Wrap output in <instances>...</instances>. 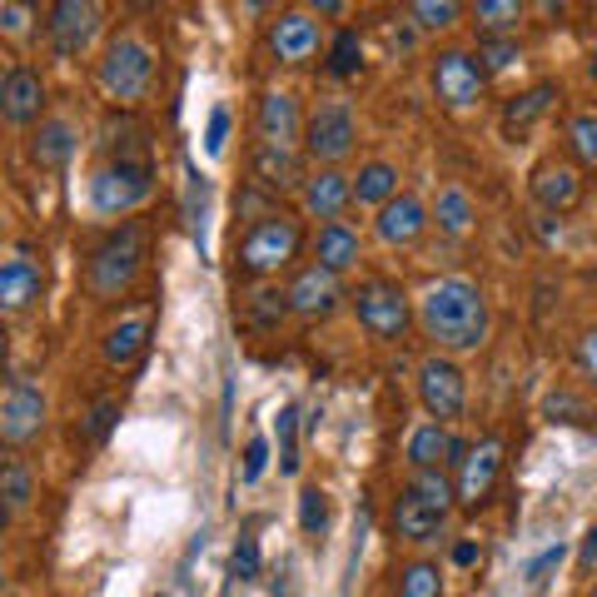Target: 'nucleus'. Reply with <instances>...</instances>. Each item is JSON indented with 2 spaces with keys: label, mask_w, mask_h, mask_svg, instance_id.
<instances>
[{
  "label": "nucleus",
  "mask_w": 597,
  "mask_h": 597,
  "mask_svg": "<svg viewBox=\"0 0 597 597\" xmlns=\"http://www.w3.org/2000/svg\"><path fill=\"white\" fill-rule=\"evenodd\" d=\"M419 324L439 349L468 354L488 339V298L473 280H439L419 298Z\"/></svg>",
  "instance_id": "nucleus-1"
},
{
  "label": "nucleus",
  "mask_w": 597,
  "mask_h": 597,
  "mask_svg": "<svg viewBox=\"0 0 597 597\" xmlns=\"http://www.w3.org/2000/svg\"><path fill=\"white\" fill-rule=\"evenodd\" d=\"M145 249H149V234H145V224H135V219L105 234V239L95 244L90 264H85V284H90V294L95 298H120L135 280H140Z\"/></svg>",
  "instance_id": "nucleus-2"
},
{
  "label": "nucleus",
  "mask_w": 597,
  "mask_h": 597,
  "mask_svg": "<svg viewBox=\"0 0 597 597\" xmlns=\"http://www.w3.org/2000/svg\"><path fill=\"white\" fill-rule=\"evenodd\" d=\"M298 249H304V229H298V219L280 215V209H270L264 219L249 224V234L239 239V274H249V280H270V274L290 270L298 260Z\"/></svg>",
  "instance_id": "nucleus-3"
},
{
  "label": "nucleus",
  "mask_w": 597,
  "mask_h": 597,
  "mask_svg": "<svg viewBox=\"0 0 597 597\" xmlns=\"http://www.w3.org/2000/svg\"><path fill=\"white\" fill-rule=\"evenodd\" d=\"M155 85V50L140 36H115L100 60V90L120 105H135Z\"/></svg>",
  "instance_id": "nucleus-4"
},
{
  "label": "nucleus",
  "mask_w": 597,
  "mask_h": 597,
  "mask_svg": "<svg viewBox=\"0 0 597 597\" xmlns=\"http://www.w3.org/2000/svg\"><path fill=\"white\" fill-rule=\"evenodd\" d=\"M155 195V169H149V159H110L105 169H95L90 179V205L100 209V215H130V209H140L145 199Z\"/></svg>",
  "instance_id": "nucleus-5"
},
{
  "label": "nucleus",
  "mask_w": 597,
  "mask_h": 597,
  "mask_svg": "<svg viewBox=\"0 0 597 597\" xmlns=\"http://www.w3.org/2000/svg\"><path fill=\"white\" fill-rule=\"evenodd\" d=\"M354 140H359V125H354V110L344 100H319L314 115L304 125V149L319 159L324 169H334L339 159L354 155Z\"/></svg>",
  "instance_id": "nucleus-6"
},
{
  "label": "nucleus",
  "mask_w": 597,
  "mask_h": 597,
  "mask_svg": "<svg viewBox=\"0 0 597 597\" xmlns=\"http://www.w3.org/2000/svg\"><path fill=\"white\" fill-rule=\"evenodd\" d=\"M349 298H354L359 324H364L373 339L393 344V339L409 334V298H403L399 284H389V280H369V284H359V290L349 294Z\"/></svg>",
  "instance_id": "nucleus-7"
},
{
  "label": "nucleus",
  "mask_w": 597,
  "mask_h": 597,
  "mask_svg": "<svg viewBox=\"0 0 597 597\" xmlns=\"http://www.w3.org/2000/svg\"><path fill=\"white\" fill-rule=\"evenodd\" d=\"M419 399H423V409H429L433 423H453L458 413H463V403H468L463 369H458L453 359H443V354L423 359L419 364Z\"/></svg>",
  "instance_id": "nucleus-8"
},
{
  "label": "nucleus",
  "mask_w": 597,
  "mask_h": 597,
  "mask_svg": "<svg viewBox=\"0 0 597 597\" xmlns=\"http://www.w3.org/2000/svg\"><path fill=\"white\" fill-rule=\"evenodd\" d=\"M100 26H105V10L95 0H60V6H50V20H46L50 46H56L60 60L85 56L90 40L100 36Z\"/></svg>",
  "instance_id": "nucleus-9"
},
{
  "label": "nucleus",
  "mask_w": 597,
  "mask_h": 597,
  "mask_svg": "<svg viewBox=\"0 0 597 597\" xmlns=\"http://www.w3.org/2000/svg\"><path fill=\"white\" fill-rule=\"evenodd\" d=\"M40 429H46V393L30 379H10L0 399V439L10 448H26L30 439H40Z\"/></svg>",
  "instance_id": "nucleus-10"
},
{
  "label": "nucleus",
  "mask_w": 597,
  "mask_h": 597,
  "mask_svg": "<svg viewBox=\"0 0 597 597\" xmlns=\"http://www.w3.org/2000/svg\"><path fill=\"white\" fill-rule=\"evenodd\" d=\"M483 66L468 50H439L433 56V95L448 105V110H468V105L483 95Z\"/></svg>",
  "instance_id": "nucleus-11"
},
{
  "label": "nucleus",
  "mask_w": 597,
  "mask_h": 597,
  "mask_svg": "<svg viewBox=\"0 0 597 597\" xmlns=\"http://www.w3.org/2000/svg\"><path fill=\"white\" fill-rule=\"evenodd\" d=\"M498 473H503V443H498V439L473 443L463 453V463H458V483H453L458 488V503H463V508L488 503V498H493Z\"/></svg>",
  "instance_id": "nucleus-12"
},
{
  "label": "nucleus",
  "mask_w": 597,
  "mask_h": 597,
  "mask_svg": "<svg viewBox=\"0 0 597 597\" xmlns=\"http://www.w3.org/2000/svg\"><path fill=\"white\" fill-rule=\"evenodd\" d=\"M344 304V284L339 274H329L324 264H304L290 284V309L298 319H329L334 309Z\"/></svg>",
  "instance_id": "nucleus-13"
},
{
  "label": "nucleus",
  "mask_w": 597,
  "mask_h": 597,
  "mask_svg": "<svg viewBox=\"0 0 597 597\" xmlns=\"http://www.w3.org/2000/svg\"><path fill=\"white\" fill-rule=\"evenodd\" d=\"M532 199L542 205V215H568L583 205V175L562 159H542L532 169Z\"/></svg>",
  "instance_id": "nucleus-14"
},
{
  "label": "nucleus",
  "mask_w": 597,
  "mask_h": 597,
  "mask_svg": "<svg viewBox=\"0 0 597 597\" xmlns=\"http://www.w3.org/2000/svg\"><path fill=\"white\" fill-rule=\"evenodd\" d=\"M254 125H260V140L264 145H280L294 149V140H304V115H298V100L290 90H270L260 95V110H254Z\"/></svg>",
  "instance_id": "nucleus-15"
},
{
  "label": "nucleus",
  "mask_w": 597,
  "mask_h": 597,
  "mask_svg": "<svg viewBox=\"0 0 597 597\" xmlns=\"http://www.w3.org/2000/svg\"><path fill=\"white\" fill-rule=\"evenodd\" d=\"M298 199H304V215L339 224V215L354 205V175H344V169H319V175L304 179Z\"/></svg>",
  "instance_id": "nucleus-16"
},
{
  "label": "nucleus",
  "mask_w": 597,
  "mask_h": 597,
  "mask_svg": "<svg viewBox=\"0 0 597 597\" xmlns=\"http://www.w3.org/2000/svg\"><path fill=\"white\" fill-rule=\"evenodd\" d=\"M0 110H6L10 125H36L40 110H46V80L30 66H16L0 85Z\"/></svg>",
  "instance_id": "nucleus-17"
},
{
  "label": "nucleus",
  "mask_w": 597,
  "mask_h": 597,
  "mask_svg": "<svg viewBox=\"0 0 597 597\" xmlns=\"http://www.w3.org/2000/svg\"><path fill=\"white\" fill-rule=\"evenodd\" d=\"M409 463H413V473H423V468H443V463H463V453L468 448L448 433V423H419V429L409 433Z\"/></svg>",
  "instance_id": "nucleus-18"
},
{
  "label": "nucleus",
  "mask_w": 597,
  "mask_h": 597,
  "mask_svg": "<svg viewBox=\"0 0 597 597\" xmlns=\"http://www.w3.org/2000/svg\"><path fill=\"white\" fill-rule=\"evenodd\" d=\"M270 46H274V56L280 60L304 66V60L319 50V20L309 16V10H284V16L274 20V30H270Z\"/></svg>",
  "instance_id": "nucleus-19"
},
{
  "label": "nucleus",
  "mask_w": 597,
  "mask_h": 597,
  "mask_svg": "<svg viewBox=\"0 0 597 597\" xmlns=\"http://www.w3.org/2000/svg\"><path fill=\"white\" fill-rule=\"evenodd\" d=\"M423 229H429V209H423L413 195L389 199V205L379 209V219H373V234H379L389 249H399V244H413Z\"/></svg>",
  "instance_id": "nucleus-20"
},
{
  "label": "nucleus",
  "mask_w": 597,
  "mask_h": 597,
  "mask_svg": "<svg viewBox=\"0 0 597 597\" xmlns=\"http://www.w3.org/2000/svg\"><path fill=\"white\" fill-rule=\"evenodd\" d=\"M364 260V239H359L354 224H319V239H314V264H324L329 274H344Z\"/></svg>",
  "instance_id": "nucleus-21"
},
{
  "label": "nucleus",
  "mask_w": 597,
  "mask_h": 597,
  "mask_svg": "<svg viewBox=\"0 0 597 597\" xmlns=\"http://www.w3.org/2000/svg\"><path fill=\"white\" fill-rule=\"evenodd\" d=\"M75 149H80V130H75L70 120H40L36 130H30V159H36L40 169H66L75 159Z\"/></svg>",
  "instance_id": "nucleus-22"
},
{
  "label": "nucleus",
  "mask_w": 597,
  "mask_h": 597,
  "mask_svg": "<svg viewBox=\"0 0 597 597\" xmlns=\"http://www.w3.org/2000/svg\"><path fill=\"white\" fill-rule=\"evenodd\" d=\"M249 175L260 189H304V169H298V155L294 149H280V145H260L249 159Z\"/></svg>",
  "instance_id": "nucleus-23"
},
{
  "label": "nucleus",
  "mask_w": 597,
  "mask_h": 597,
  "mask_svg": "<svg viewBox=\"0 0 597 597\" xmlns=\"http://www.w3.org/2000/svg\"><path fill=\"white\" fill-rule=\"evenodd\" d=\"M443 522H448V513H439L433 503H423L419 493H409V488L399 493V508H393V528H399L403 542H433V538L443 532Z\"/></svg>",
  "instance_id": "nucleus-24"
},
{
  "label": "nucleus",
  "mask_w": 597,
  "mask_h": 597,
  "mask_svg": "<svg viewBox=\"0 0 597 597\" xmlns=\"http://www.w3.org/2000/svg\"><path fill=\"white\" fill-rule=\"evenodd\" d=\"M36 298H40V270L26 254H10L0 264V304H6V314H26Z\"/></svg>",
  "instance_id": "nucleus-25"
},
{
  "label": "nucleus",
  "mask_w": 597,
  "mask_h": 597,
  "mask_svg": "<svg viewBox=\"0 0 597 597\" xmlns=\"http://www.w3.org/2000/svg\"><path fill=\"white\" fill-rule=\"evenodd\" d=\"M389 199H399V169H393L389 159H369V165L354 175V205L383 209Z\"/></svg>",
  "instance_id": "nucleus-26"
},
{
  "label": "nucleus",
  "mask_w": 597,
  "mask_h": 597,
  "mask_svg": "<svg viewBox=\"0 0 597 597\" xmlns=\"http://www.w3.org/2000/svg\"><path fill=\"white\" fill-rule=\"evenodd\" d=\"M284 314H294L290 309V290H254L249 298H244V324L254 329V334H274V329L284 324Z\"/></svg>",
  "instance_id": "nucleus-27"
},
{
  "label": "nucleus",
  "mask_w": 597,
  "mask_h": 597,
  "mask_svg": "<svg viewBox=\"0 0 597 597\" xmlns=\"http://www.w3.org/2000/svg\"><path fill=\"white\" fill-rule=\"evenodd\" d=\"M145 339H149V314H125L120 324L105 334V359H110V364H135Z\"/></svg>",
  "instance_id": "nucleus-28"
},
{
  "label": "nucleus",
  "mask_w": 597,
  "mask_h": 597,
  "mask_svg": "<svg viewBox=\"0 0 597 597\" xmlns=\"http://www.w3.org/2000/svg\"><path fill=\"white\" fill-rule=\"evenodd\" d=\"M433 219H439L443 234L463 239V234L473 229V219H478L473 195H468V189H458V185H443V189H439V205H433Z\"/></svg>",
  "instance_id": "nucleus-29"
},
{
  "label": "nucleus",
  "mask_w": 597,
  "mask_h": 597,
  "mask_svg": "<svg viewBox=\"0 0 597 597\" xmlns=\"http://www.w3.org/2000/svg\"><path fill=\"white\" fill-rule=\"evenodd\" d=\"M552 95H558V85H552V80H542V85H532V90L513 95V100L503 105V135H522V130H528V125L552 105Z\"/></svg>",
  "instance_id": "nucleus-30"
},
{
  "label": "nucleus",
  "mask_w": 597,
  "mask_h": 597,
  "mask_svg": "<svg viewBox=\"0 0 597 597\" xmlns=\"http://www.w3.org/2000/svg\"><path fill=\"white\" fill-rule=\"evenodd\" d=\"M0 498H6V518H20L30 508V498H36V473H30L26 458H10V463L0 468Z\"/></svg>",
  "instance_id": "nucleus-31"
},
{
  "label": "nucleus",
  "mask_w": 597,
  "mask_h": 597,
  "mask_svg": "<svg viewBox=\"0 0 597 597\" xmlns=\"http://www.w3.org/2000/svg\"><path fill=\"white\" fill-rule=\"evenodd\" d=\"M364 70V36L354 26H344L334 40H329V75L334 80H354Z\"/></svg>",
  "instance_id": "nucleus-32"
},
{
  "label": "nucleus",
  "mask_w": 597,
  "mask_h": 597,
  "mask_svg": "<svg viewBox=\"0 0 597 597\" xmlns=\"http://www.w3.org/2000/svg\"><path fill=\"white\" fill-rule=\"evenodd\" d=\"M542 413H548L552 423H572V429H588V423L597 419V413H593V403H588V399H578V393H572V389L548 393V403H542Z\"/></svg>",
  "instance_id": "nucleus-33"
},
{
  "label": "nucleus",
  "mask_w": 597,
  "mask_h": 597,
  "mask_svg": "<svg viewBox=\"0 0 597 597\" xmlns=\"http://www.w3.org/2000/svg\"><path fill=\"white\" fill-rule=\"evenodd\" d=\"M473 16H478V26H483V36H508V30H518L522 6L518 0H478Z\"/></svg>",
  "instance_id": "nucleus-34"
},
{
  "label": "nucleus",
  "mask_w": 597,
  "mask_h": 597,
  "mask_svg": "<svg viewBox=\"0 0 597 597\" xmlns=\"http://www.w3.org/2000/svg\"><path fill=\"white\" fill-rule=\"evenodd\" d=\"M399 597H443L439 562H409L399 572Z\"/></svg>",
  "instance_id": "nucleus-35"
},
{
  "label": "nucleus",
  "mask_w": 597,
  "mask_h": 597,
  "mask_svg": "<svg viewBox=\"0 0 597 597\" xmlns=\"http://www.w3.org/2000/svg\"><path fill=\"white\" fill-rule=\"evenodd\" d=\"M513 60H522V46L513 36H483V40H478V66H483V75L508 70Z\"/></svg>",
  "instance_id": "nucleus-36"
},
{
  "label": "nucleus",
  "mask_w": 597,
  "mask_h": 597,
  "mask_svg": "<svg viewBox=\"0 0 597 597\" xmlns=\"http://www.w3.org/2000/svg\"><path fill=\"white\" fill-rule=\"evenodd\" d=\"M298 528H304V538H324V528H329L324 488H304V493H298Z\"/></svg>",
  "instance_id": "nucleus-37"
},
{
  "label": "nucleus",
  "mask_w": 597,
  "mask_h": 597,
  "mask_svg": "<svg viewBox=\"0 0 597 597\" xmlns=\"http://www.w3.org/2000/svg\"><path fill=\"white\" fill-rule=\"evenodd\" d=\"M409 16L419 30H453L463 10H458L453 0H419V6H409Z\"/></svg>",
  "instance_id": "nucleus-38"
},
{
  "label": "nucleus",
  "mask_w": 597,
  "mask_h": 597,
  "mask_svg": "<svg viewBox=\"0 0 597 597\" xmlns=\"http://www.w3.org/2000/svg\"><path fill=\"white\" fill-rule=\"evenodd\" d=\"M568 140H572V155L588 169H597V115H572Z\"/></svg>",
  "instance_id": "nucleus-39"
},
{
  "label": "nucleus",
  "mask_w": 597,
  "mask_h": 597,
  "mask_svg": "<svg viewBox=\"0 0 597 597\" xmlns=\"http://www.w3.org/2000/svg\"><path fill=\"white\" fill-rule=\"evenodd\" d=\"M229 568H234V578H239V583H254V578H260V542H254V532H244V538L234 542Z\"/></svg>",
  "instance_id": "nucleus-40"
},
{
  "label": "nucleus",
  "mask_w": 597,
  "mask_h": 597,
  "mask_svg": "<svg viewBox=\"0 0 597 597\" xmlns=\"http://www.w3.org/2000/svg\"><path fill=\"white\" fill-rule=\"evenodd\" d=\"M115 419H120V403H115V399H100V403L90 409V419H85V439H90V443H105V439H110V429H115Z\"/></svg>",
  "instance_id": "nucleus-41"
},
{
  "label": "nucleus",
  "mask_w": 597,
  "mask_h": 597,
  "mask_svg": "<svg viewBox=\"0 0 597 597\" xmlns=\"http://www.w3.org/2000/svg\"><path fill=\"white\" fill-rule=\"evenodd\" d=\"M264 468H270V439H264V433H254L249 448H244V468H239V478H244V483H260Z\"/></svg>",
  "instance_id": "nucleus-42"
},
{
  "label": "nucleus",
  "mask_w": 597,
  "mask_h": 597,
  "mask_svg": "<svg viewBox=\"0 0 597 597\" xmlns=\"http://www.w3.org/2000/svg\"><path fill=\"white\" fill-rule=\"evenodd\" d=\"M294 429H298V409H280V443H284V453H280V468H284V473H298Z\"/></svg>",
  "instance_id": "nucleus-43"
},
{
  "label": "nucleus",
  "mask_w": 597,
  "mask_h": 597,
  "mask_svg": "<svg viewBox=\"0 0 597 597\" xmlns=\"http://www.w3.org/2000/svg\"><path fill=\"white\" fill-rule=\"evenodd\" d=\"M224 140H229V110H224V105H219V110L209 115V135H205V149H209V155H224Z\"/></svg>",
  "instance_id": "nucleus-44"
},
{
  "label": "nucleus",
  "mask_w": 597,
  "mask_h": 597,
  "mask_svg": "<svg viewBox=\"0 0 597 597\" xmlns=\"http://www.w3.org/2000/svg\"><path fill=\"white\" fill-rule=\"evenodd\" d=\"M597 572V528L583 532V548H578V578H593Z\"/></svg>",
  "instance_id": "nucleus-45"
},
{
  "label": "nucleus",
  "mask_w": 597,
  "mask_h": 597,
  "mask_svg": "<svg viewBox=\"0 0 597 597\" xmlns=\"http://www.w3.org/2000/svg\"><path fill=\"white\" fill-rule=\"evenodd\" d=\"M26 26H30V10L26 6H0V30H6V36H20Z\"/></svg>",
  "instance_id": "nucleus-46"
},
{
  "label": "nucleus",
  "mask_w": 597,
  "mask_h": 597,
  "mask_svg": "<svg viewBox=\"0 0 597 597\" xmlns=\"http://www.w3.org/2000/svg\"><path fill=\"white\" fill-rule=\"evenodd\" d=\"M478 558H483V548H478V542H473V538L453 542V562H458V568H473V562H478Z\"/></svg>",
  "instance_id": "nucleus-47"
},
{
  "label": "nucleus",
  "mask_w": 597,
  "mask_h": 597,
  "mask_svg": "<svg viewBox=\"0 0 597 597\" xmlns=\"http://www.w3.org/2000/svg\"><path fill=\"white\" fill-rule=\"evenodd\" d=\"M578 359H583V369H588L593 379H597V329H593V334H583V344H578Z\"/></svg>",
  "instance_id": "nucleus-48"
},
{
  "label": "nucleus",
  "mask_w": 597,
  "mask_h": 597,
  "mask_svg": "<svg viewBox=\"0 0 597 597\" xmlns=\"http://www.w3.org/2000/svg\"><path fill=\"white\" fill-rule=\"evenodd\" d=\"M558 562H562V548H548V552H542V558H538V562H532V568H528V578L538 583L542 572H548V568H558Z\"/></svg>",
  "instance_id": "nucleus-49"
},
{
  "label": "nucleus",
  "mask_w": 597,
  "mask_h": 597,
  "mask_svg": "<svg viewBox=\"0 0 597 597\" xmlns=\"http://www.w3.org/2000/svg\"><path fill=\"white\" fill-rule=\"evenodd\" d=\"M538 234H542V239H558V234H562V224H558V215H538Z\"/></svg>",
  "instance_id": "nucleus-50"
},
{
  "label": "nucleus",
  "mask_w": 597,
  "mask_h": 597,
  "mask_svg": "<svg viewBox=\"0 0 597 597\" xmlns=\"http://www.w3.org/2000/svg\"><path fill=\"white\" fill-rule=\"evenodd\" d=\"M314 10H319V16H344V10H349V6H344V0H319V6H314Z\"/></svg>",
  "instance_id": "nucleus-51"
},
{
  "label": "nucleus",
  "mask_w": 597,
  "mask_h": 597,
  "mask_svg": "<svg viewBox=\"0 0 597 597\" xmlns=\"http://www.w3.org/2000/svg\"><path fill=\"white\" fill-rule=\"evenodd\" d=\"M593 75H597V50H593Z\"/></svg>",
  "instance_id": "nucleus-52"
}]
</instances>
